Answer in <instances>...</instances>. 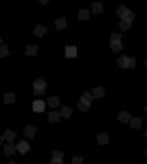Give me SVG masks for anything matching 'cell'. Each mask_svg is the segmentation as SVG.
I'll list each match as a JSON object with an SVG mask.
<instances>
[{"label":"cell","mask_w":147,"mask_h":164,"mask_svg":"<svg viewBox=\"0 0 147 164\" xmlns=\"http://www.w3.org/2000/svg\"><path fill=\"white\" fill-rule=\"evenodd\" d=\"M15 151H16V148L12 143H8L7 145H4V155H6V156H11V155L15 153Z\"/></svg>","instance_id":"obj_17"},{"label":"cell","mask_w":147,"mask_h":164,"mask_svg":"<svg viewBox=\"0 0 147 164\" xmlns=\"http://www.w3.org/2000/svg\"><path fill=\"white\" fill-rule=\"evenodd\" d=\"M46 32H47V28L44 27V25H42V24H38L36 27H35V29H34V33L36 35L38 38H43L44 35H46Z\"/></svg>","instance_id":"obj_6"},{"label":"cell","mask_w":147,"mask_h":164,"mask_svg":"<svg viewBox=\"0 0 147 164\" xmlns=\"http://www.w3.org/2000/svg\"><path fill=\"white\" fill-rule=\"evenodd\" d=\"M15 139H16L15 132L11 130H6V132H4V135H3V140H7V141H10V143H12Z\"/></svg>","instance_id":"obj_9"},{"label":"cell","mask_w":147,"mask_h":164,"mask_svg":"<svg viewBox=\"0 0 147 164\" xmlns=\"http://www.w3.org/2000/svg\"><path fill=\"white\" fill-rule=\"evenodd\" d=\"M52 157L63 159V152H60V151H53V152H52Z\"/></svg>","instance_id":"obj_31"},{"label":"cell","mask_w":147,"mask_h":164,"mask_svg":"<svg viewBox=\"0 0 147 164\" xmlns=\"http://www.w3.org/2000/svg\"><path fill=\"white\" fill-rule=\"evenodd\" d=\"M15 148H16L17 151H19L20 153H23V155H24V153H27V152H28V151H30L31 145H30V143H28V141H25V140H21L20 143L17 144Z\"/></svg>","instance_id":"obj_4"},{"label":"cell","mask_w":147,"mask_h":164,"mask_svg":"<svg viewBox=\"0 0 147 164\" xmlns=\"http://www.w3.org/2000/svg\"><path fill=\"white\" fill-rule=\"evenodd\" d=\"M10 55V50H8L7 46H2L0 47V57H6Z\"/></svg>","instance_id":"obj_25"},{"label":"cell","mask_w":147,"mask_h":164,"mask_svg":"<svg viewBox=\"0 0 147 164\" xmlns=\"http://www.w3.org/2000/svg\"><path fill=\"white\" fill-rule=\"evenodd\" d=\"M128 12H130V11H128V8L126 6H123V4H120V6L117 8V15L120 16V19H124Z\"/></svg>","instance_id":"obj_10"},{"label":"cell","mask_w":147,"mask_h":164,"mask_svg":"<svg viewBox=\"0 0 147 164\" xmlns=\"http://www.w3.org/2000/svg\"><path fill=\"white\" fill-rule=\"evenodd\" d=\"M131 24H132V23H128V21H126V20H122V21H119V25H120V28H122L123 31H127V29H130V28H131Z\"/></svg>","instance_id":"obj_26"},{"label":"cell","mask_w":147,"mask_h":164,"mask_svg":"<svg viewBox=\"0 0 147 164\" xmlns=\"http://www.w3.org/2000/svg\"><path fill=\"white\" fill-rule=\"evenodd\" d=\"M134 17H135V14L134 12H128V14L126 15V17L124 19H122V20H126V21H128V23H132V20H134Z\"/></svg>","instance_id":"obj_28"},{"label":"cell","mask_w":147,"mask_h":164,"mask_svg":"<svg viewBox=\"0 0 147 164\" xmlns=\"http://www.w3.org/2000/svg\"><path fill=\"white\" fill-rule=\"evenodd\" d=\"M25 55H28V56H36L38 55V46L28 44V46L25 47Z\"/></svg>","instance_id":"obj_8"},{"label":"cell","mask_w":147,"mask_h":164,"mask_svg":"<svg viewBox=\"0 0 147 164\" xmlns=\"http://www.w3.org/2000/svg\"><path fill=\"white\" fill-rule=\"evenodd\" d=\"M117 63L120 68H135L136 60H135V57H128L126 55H123L117 60Z\"/></svg>","instance_id":"obj_1"},{"label":"cell","mask_w":147,"mask_h":164,"mask_svg":"<svg viewBox=\"0 0 147 164\" xmlns=\"http://www.w3.org/2000/svg\"><path fill=\"white\" fill-rule=\"evenodd\" d=\"M78 56V48L75 46H67L66 47V57L68 59H74Z\"/></svg>","instance_id":"obj_5"},{"label":"cell","mask_w":147,"mask_h":164,"mask_svg":"<svg viewBox=\"0 0 147 164\" xmlns=\"http://www.w3.org/2000/svg\"><path fill=\"white\" fill-rule=\"evenodd\" d=\"M3 46V40H2V39H0V47H2Z\"/></svg>","instance_id":"obj_34"},{"label":"cell","mask_w":147,"mask_h":164,"mask_svg":"<svg viewBox=\"0 0 147 164\" xmlns=\"http://www.w3.org/2000/svg\"><path fill=\"white\" fill-rule=\"evenodd\" d=\"M118 119H119V122H122V123H128L131 120V115L128 113L127 111H120L118 115Z\"/></svg>","instance_id":"obj_7"},{"label":"cell","mask_w":147,"mask_h":164,"mask_svg":"<svg viewBox=\"0 0 147 164\" xmlns=\"http://www.w3.org/2000/svg\"><path fill=\"white\" fill-rule=\"evenodd\" d=\"M92 12L94 14H102L103 12V3L100 2L92 3Z\"/></svg>","instance_id":"obj_22"},{"label":"cell","mask_w":147,"mask_h":164,"mask_svg":"<svg viewBox=\"0 0 147 164\" xmlns=\"http://www.w3.org/2000/svg\"><path fill=\"white\" fill-rule=\"evenodd\" d=\"M4 103L6 104L15 103V94H13V92H7V94H4Z\"/></svg>","instance_id":"obj_20"},{"label":"cell","mask_w":147,"mask_h":164,"mask_svg":"<svg viewBox=\"0 0 147 164\" xmlns=\"http://www.w3.org/2000/svg\"><path fill=\"white\" fill-rule=\"evenodd\" d=\"M32 109L38 113H42L46 111V103L43 100H35L32 103Z\"/></svg>","instance_id":"obj_3"},{"label":"cell","mask_w":147,"mask_h":164,"mask_svg":"<svg viewBox=\"0 0 147 164\" xmlns=\"http://www.w3.org/2000/svg\"><path fill=\"white\" fill-rule=\"evenodd\" d=\"M47 103H48V107L50 108H56V107H59L60 105V100H59V97L57 96H51L50 99L47 100Z\"/></svg>","instance_id":"obj_11"},{"label":"cell","mask_w":147,"mask_h":164,"mask_svg":"<svg viewBox=\"0 0 147 164\" xmlns=\"http://www.w3.org/2000/svg\"><path fill=\"white\" fill-rule=\"evenodd\" d=\"M96 139H98V144H99V145H106V144H108V141H110L108 135H107L106 132H103V134H99Z\"/></svg>","instance_id":"obj_12"},{"label":"cell","mask_w":147,"mask_h":164,"mask_svg":"<svg viewBox=\"0 0 147 164\" xmlns=\"http://www.w3.org/2000/svg\"><path fill=\"white\" fill-rule=\"evenodd\" d=\"M35 135H36V128L32 127V126H27L25 130H24V136L32 139V137H35Z\"/></svg>","instance_id":"obj_13"},{"label":"cell","mask_w":147,"mask_h":164,"mask_svg":"<svg viewBox=\"0 0 147 164\" xmlns=\"http://www.w3.org/2000/svg\"><path fill=\"white\" fill-rule=\"evenodd\" d=\"M88 107H90V105L84 104V103H82V101H79V104H78V109H80L82 112H87V111H88Z\"/></svg>","instance_id":"obj_29"},{"label":"cell","mask_w":147,"mask_h":164,"mask_svg":"<svg viewBox=\"0 0 147 164\" xmlns=\"http://www.w3.org/2000/svg\"><path fill=\"white\" fill-rule=\"evenodd\" d=\"M51 164H63V159L52 157V159H51Z\"/></svg>","instance_id":"obj_32"},{"label":"cell","mask_w":147,"mask_h":164,"mask_svg":"<svg viewBox=\"0 0 147 164\" xmlns=\"http://www.w3.org/2000/svg\"><path fill=\"white\" fill-rule=\"evenodd\" d=\"M130 124H131V128H134V130L142 128V119L140 117H132L130 120Z\"/></svg>","instance_id":"obj_21"},{"label":"cell","mask_w":147,"mask_h":164,"mask_svg":"<svg viewBox=\"0 0 147 164\" xmlns=\"http://www.w3.org/2000/svg\"><path fill=\"white\" fill-rule=\"evenodd\" d=\"M39 2H40V3H42V4H47L48 2H50V0H39Z\"/></svg>","instance_id":"obj_33"},{"label":"cell","mask_w":147,"mask_h":164,"mask_svg":"<svg viewBox=\"0 0 147 164\" xmlns=\"http://www.w3.org/2000/svg\"><path fill=\"white\" fill-rule=\"evenodd\" d=\"M8 164H17V163H15V162H10V163H8Z\"/></svg>","instance_id":"obj_35"},{"label":"cell","mask_w":147,"mask_h":164,"mask_svg":"<svg viewBox=\"0 0 147 164\" xmlns=\"http://www.w3.org/2000/svg\"><path fill=\"white\" fill-rule=\"evenodd\" d=\"M122 42V35L120 33H113L111 35V42L110 43H119Z\"/></svg>","instance_id":"obj_27"},{"label":"cell","mask_w":147,"mask_h":164,"mask_svg":"<svg viewBox=\"0 0 147 164\" xmlns=\"http://www.w3.org/2000/svg\"><path fill=\"white\" fill-rule=\"evenodd\" d=\"M78 19L79 20H88L90 19V12L88 10H79V14H78Z\"/></svg>","instance_id":"obj_23"},{"label":"cell","mask_w":147,"mask_h":164,"mask_svg":"<svg viewBox=\"0 0 147 164\" xmlns=\"http://www.w3.org/2000/svg\"><path fill=\"white\" fill-rule=\"evenodd\" d=\"M60 119V113L57 112V111H51L50 113H48V122L50 123H57Z\"/></svg>","instance_id":"obj_14"},{"label":"cell","mask_w":147,"mask_h":164,"mask_svg":"<svg viewBox=\"0 0 147 164\" xmlns=\"http://www.w3.org/2000/svg\"><path fill=\"white\" fill-rule=\"evenodd\" d=\"M60 116L62 117H66V119H70L71 117V115H72V108H70V107H62V111H60Z\"/></svg>","instance_id":"obj_19"},{"label":"cell","mask_w":147,"mask_h":164,"mask_svg":"<svg viewBox=\"0 0 147 164\" xmlns=\"http://www.w3.org/2000/svg\"><path fill=\"white\" fill-rule=\"evenodd\" d=\"M92 97H94V99H95V97H103L104 96V88L103 87H95V88H94V90H92Z\"/></svg>","instance_id":"obj_15"},{"label":"cell","mask_w":147,"mask_h":164,"mask_svg":"<svg viewBox=\"0 0 147 164\" xmlns=\"http://www.w3.org/2000/svg\"><path fill=\"white\" fill-rule=\"evenodd\" d=\"M55 27H56V29H59V31L67 28V20L64 19V17L56 19V20H55Z\"/></svg>","instance_id":"obj_18"},{"label":"cell","mask_w":147,"mask_h":164,"mask_svg":"<svg viewBox=\"0 0 147 164\" xmlns=\"http://www.w3.org/2000/svg\"><path fill=\"white\" fill-rule=\"evenodd\" d=\"M110 47H111V50H113V52H119V51L123 50L122 42H119V43H110Z\"/></svg>","instance_id":"obj_24"},{"label":"cell","mask_w":147,"mask_h":164,"mask_svg":"<svg viewBox=\"0 0 147 164\" xmlns=\"http://www.w3.org/2000/svg\"><path fill=\"white\" fill-rule=\"evenodd\" d=\"M46 88H47V83L44 82L43 78H39L34 82V92L35 95H43L46 92Z\"/></svg>","instance_id":"obj_2"},{"label":"cell","mask_w":147,"mask_h":164,"mask_svg":"<svg viewBox=\"0 0 147 164\" xmlns=\"http://www.w3.org/2000/svg\"><path fill=\"white\" fill-rule=\"evenodd\" d=\"M0 144H2V137H0Z\"/></svg>","instance_id":"obj_36"},{"label":"cell","mask_w":147,"mask_h":164,"mask_svg":"<svg viewBox=\"0 0 147 164\" xmlns=\"http://www.w3.org/2000/svg\"><path fill=\"white\" fill-rule=\"evenodd\" d=\"M92 100H94V97H92V95L90 94V92H84L83 96L80 97V101L84 103V104H87V105H90L92 103Z\"/></svg>","instance_id":"obj_16"},{"label":"cell","mask_w":147,"mask_h":164,"mask_svg":"<svg viewBox=\"0 0 147 164\" xmlns=\"http://www.w3.org/2000/svg\"><path fill=\"white\" fill-rule=\"evenodd\" d=\"M83 157L82 156H74L72 157V164H83Z\"/></svg>","instance_id":"obj_30"}]
</instances>
